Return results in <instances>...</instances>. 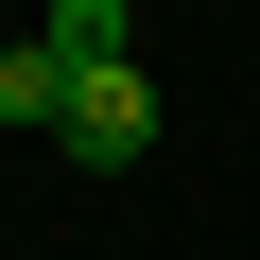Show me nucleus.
I'll return each mask as SVG.
<instances>
[{
    "label": "nucleus",
    "instance_id": "obj_1",
    "mask_svg": "<svg viewBox=\"0 0 260 260\" xmlns=\"http://www.w3.org/2000/svg\"><path fill=\"white\" fill-rule=\"evenodd\" d=\"M52 139H70L87 174H139V156H156V87H139V70H87V87H70V121H52Z\"/></svg>",
    "mask_w": 260,
    "mask_h": 260
},
{
    "label": "nucleus",
    "instance_id": "obj_2",
    "mask_svg": "<svg viewBox=\"0 0 260 260\" xmlns=\"http://www.w3.org/2000/svg\"><path fill=\"white\" fill-rule=\"evenodd\" d=\"M35 52L87 87V70H139V0H52V18H35Z\"/></svg>",
    "mask_w": 260,
    "mask_h": 260
},
{
    "label": "nucleus",
    "instance_id": "obj_3",
    "mask_svg": "<svg viewBox=\"0 0 260 260\" xmlns=\"http://www.w3.org/2000/svg\"><path fill=\"white\" fill-rule=\"evenodd\" d=\"M0 121H70V70H52L35 35H18V52H0Z\"/></svg>",
    "mask_w": 260,
    "mask_h": 260
}]
</instances>
